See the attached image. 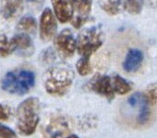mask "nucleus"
<instances>
[{
  "label": "nucleus",
  "mask_w": 157,
  "mask_h": 138,
  "mask_svg": "<svg viewBox=\"0 0 157 138\" xmlns=\"http://www.w3.org/2000/svg\"><path fill=\"white\" fill-rule=\"evenodd\" d=\"M13 52L10 41L5 36L0 35V57H7Z\"/></svg>",
  "instance_id": "aec40b11"
},
{
  "label": "nucleus",
  "mask_w": 157,
  "mask_h": 138,
  "mask_svg": "<svg viewBox=\"0 0 157 138\" xmlns=\"http://www.w3.org/2000/svg\"><path fill=\"white\" fill-rule=\"evenodd\" d=\"M74 10L78 12V15L89 17L91 10L92 0H70Z\"/></svg>",
  "instance_id": "dca6fc26"
},
{
  "label": "nucleus",
  "mask_w": 157,
  "mask_h": 138,
  "mask_svg": "<svg viewBox=\"0 0 157 138\" xmlns=\"http://www.w3.org/2000/svg\"><path fill=\"white\" fill-rule=\"evenodd\" d=\"M13 52L23 57H28L34 52V45L31 38L25 33H18L10 40Z\"/></svg>",
  "instance_id": "1a4fd4ad"
},
{
  "label": "nucleus",
  "mask_w": 157,
  "mask_h": 138,
  "mask_svg": "<svg viewBox=\"0 0 157 138\" xmlns=\"http://www.w3.org/2000/svg\"><path fill=\"white\" fill-rule=\"evenodd\" d=\"M143 94L151 107L157 104V83L151 84Z\"/></svg>",
  "instance_id": "412c9836"
},
{
  "label": "nucleus",
  "mask_w": 157,
  "mask_h": 138,
  "mask_svg": "<svg viewBox=\"0 0 157 138\" xmlns=\"http://www.w3.org/2000/svg\"><path fill=\"white\" fill-rule=\"evenodd\" d=\"M111 83L114 93L118 95H125L131 92L133 89V85L131 82L126 80L120 75H113L111 77Z\"/></svg>",
  "instance_id": "4468645a"
},
{
  "label": "nucleus",
  "mask_w": 157,
  "mask_h": 138,
  "mask_svg": "<svg viewBox=\"0 0 157 138\" xmlns=\"http://www.w3.org/2000/svg\"><path fill=\"white\" fill-rule=\"evenodd\" d=\"M100 6L109 15H117L122 10L119 0H100Z\"/></svg>",
  "instance_id": "f3484780"
},
{
  "label": "nucleus",
  "mask_w": 157,
  "mask_h": 138,
  "mask_svg": "<svg viewBox=\"0 0 157 138\" xmlns=\"http://www.w3.org/2000/svg\"><path fill=\"white\" fill-rule=\"evenodd\" d=\"M11 115L10 109L8 106L0 104V121H7L10 119Z\"/></svg>",
  "instance_id": "b1692460"
},
{
  "label": "nucleus",
  "mask_w": 157,
  "mask_h": 138,
  "mask_svg": "<svg viewBox=\"0 0 157 138\" xmlns=\"http://www.w3.org/2000/svg\"><path fill=\"white\" fill-rule=\"evenodd\" d=\"M37 21L32 16H25L21 18L17 25V30L23 33H32L34 34L37 30Z\"/></svg>",
  "instance_id": "2eb2a0df"
},
{
  "label": "nucleus",
  "mask_w": 157,
  "mask_h": 138,
  "mask_svg": "<svg viewBox=\"0 0 157 138\" xmlns=\"http://www.w3.org/2000/svg\"><path fill=\"white\" fill-rule=\"evenodd\" d=\"M26 4L29 9L34 10H39L41 9L42 5L44 4V0H25Z\"/></svg>",
  "instance_id": "393cba45"
},
{
  "label": "nucleus",
  "mask_w": 157,
  "mask_h": 138,
  "mask_svg": "<svg viewBox=\"0 0 157 138\" xmlns=\"http://www.w3.org/2000/svg\"><path fill=\"white\" fill-rule=\"evenodd\" d=\"M88 18L89 17H85V16H80V15H77L75 17H73L72 19V24L75 27H76V29H79V27H81L86 22L88 21Z\"/></svg>",
  "instance_id": "a878e982"
},
{
  "label": "nucleus",
  "mask_w": 157,
  "mask_h": 138,
  "mask_svg": "<svg viewBox=\"0 0 157 138\" xmlns=\"http://www.w3.org/2000/svg\"><path fill=\"white\" fill-rule=\"evenodd\" d=\"M104 42V33L101 26H93L85 29L76 40L77 52L85 58H90Z\"/></svg>",
  "instance_id": "20e7f679"
},
{
  "label": "nucleus",
  "mask_w": 157,
  "mask_h": 138,
  "mask_svg": "<svg viewBox=\"0 0 157 138\" xmlns=\"http://www.w3.org/2000/svg\"><path fill=\"white\" fill-rule=\"evenodd\" d=\"M144 54L141 50L136 48H131L127 52L126 57L123 61L122 67L125 72L132 73L136 71L143 63Z\"/></svg>",
  "instance_id": "f8f14e48"
},
{
  "label": "nucleus",
  "mask_w": 157,
  "mask_h": 138,
  "mask_svg": "<svg viewBox=\"0 0 157 138\" xmlns=\"http://www.w3.org/2000/svg\"><path fill=\"white\" fill-rule=\"evenodd\" d=\"M35 85V75L27 69H15L8 72L2 79V89L14 95H25Z\"/></svg>",
  "instance_id": "7ed1b4c3"
},
{
  "label": "nucleus",
  "mask_w": 157,
  "mask_h": 138,
  "mask_svg": "<svg viewBox=\"0 0 157 138\" xmlns=\"http://www.w3.org/2000/svg\"><path fill=\"white\" fill-rule=\"evenodd\" d=\"M40 101L37 98H28L17 109V129L24 135L32 134L40 120Z\"/></svg>",
  "instance_id": "f03ea898"
},
{
  "label": "nucleus",
  "mask_w": 157,
  "mask_h": 138,
  "mask_svg": "<svg viewBox=\"0 0 157 138\" xmlns=\"http://www.w3.org/2000/svg\"><path fill=\"white\" fill-rule=\"evenodd\" d=\"M138 114L136 116V123L140 126H144L151 117V106L146 99L143 93H141L138 102Z\"/></svg>",
  "instance_id": "ddd939ff"
},
{
  "label": "nucleus",
  "mask_w": 157,
  "mask_h": 138,
  "mask_svg": "<svg viewBox=\"0 0 157 138\" xmlns=\"http://www.w3.org/2000/svg\"><path fill=\"white\" fill-rule=\"evenodd\" d=\"M24 9V0H1L0 13L8 20L19 16Z\"/></svg>",
  "instance_id": "9d476101"
},
{
  "label": "nucleus",
  "mask_w": 157,
  "mask_h": 138,
  "mask_svg": "<svg viewBox=\"0 0 157 138\" xmlns=\"http://www.w3.org/2000/svg\"><path fill=\"white\" fill-rule=\"evenodd\" d=\"M0 138H4V137H1V136H0Z\"/></svg>",
  "instance_id": "cd10ccee"
},
{
  "label": "nucleus",
  "mask_w": 157,
  "mask_h": 138,
  "mask_svg": "<svg viewBox=\"0 0 157 138\" xmlns=\"http://www.w3.org/2000/svg\"><path fill=\"white\" fill-rule=\"evenodd\" d=\"M66 138H79L77 135H75V134H72V135H69V136H67Z\"/></svg>",
  "instance_id": "bb28decb"
},
{
  "label": "nucleus",
  "mask_w": 157,
  "mask_h": 138,
  "mask_svg": "<svg viewBox=\"0 0 157 138\" xmlns=\"http://www.w3.org/2000/svg\"><path fill=\"white\" fill-rule=\"evenodd\" d=\"M122 9L131 14H138L141 12L144 5V0H119Z\"/></svg>",
  "instance_id": "a211bd4d"
},
{
  "label": "nucleus",
  "mask_w": 157,
  "mask_h": 138,
  "mask_svg": "<svg viewBox=\"0 0 157 138\" xmlns=\"http://www.w3.org/2000/svg\"><path fill=\"white\" fill-rule=\"evenodd\" d=\"M71 122L64 116L54 117L46 127V134L49 138H62L71 132Z\"/></svg>",
  "instance_id": "6e6552de"
},
{
  "label": "nucleus",
  "mask_w": 157,
  "mask_h": 138,
  "mask_svg": "<svg viewBox=\"0 0 157 138\" xmlns=\"http://www.w3.org/2000/svg\"><path fill=\"white\" fill-rule=\"evenodd\" d=\"M88 88L100 95L105 96L109 101H111L115 98V93H114L112 83H111V77L105 75H97L95 76L88 84Z\"/></svg>",
  "instance_id": "423d86ee"
},
{
  "label": "nucleus",
  "mask_w": 157,
  "mask_h": 138,
  "mask_svg": "<svg viewBox=\"0 0 157 138\" xmlns=\"http://www.w3.org/2000/svg\"><path fill=\"white\" fill-rule=\"evenodd\" d=\"M76 69H77V72L81 76H87L90 74L92 71V68H91V64L90 62V58L81 57V59H79L76 63Z\"/></svg>",
  "instance_id": "6ab92c4d"
},
{
  "label": "nucleus",
  "mask_w": 157,
  "mask_h": 138,
  "mask_svg": "<svg viewBox=\"0 0 157 138\" xmlns=\"http://www.w3.org/2000/svg\"><path fill=\"white\" fill-rule=\"evenodd\" d=\"M0 136L4 138H16V133L11 129L0 124Z\"/></svg>",
  "instance_id": "5701e85b"
},
{
  "label": "nucleus",
  "mask_w": 157,
  "mask_h": 138,
  "mask_svg": "<svg viewBox=\"0 0 157 138\" xmlns=\"http://www.w3.org/2000/svg\"><path fill=\"white\" fill-rule=\"evenodd\" d=\"M55 46L61 56L65 58L72 57L76 50V40L73 32L66 29L56 37Z\"/></svg>",
  "instance_id": "39448f33"
},
{
  "label": "nucleus",
  "mask_w": 157,
  "mask_h": 138,
  "mask_svg": "<svg viewBox=\"0 0 157 138\" xmlns=\"http://www.w3.org/2000/svg\"><path fill=\"white\" fill-rule=\"evenodd\" d=\"M56 59V53L52 48L45 49L41 53V61L44 63H51Z\"/></svg>",
  "instance_id": "4be33fe9"
},
{
  "label": "nucleus",
  "mask_w": 157,
  "mask_h": 138,
  "mask_svg": "<svg viewBox=\"0 0 157 138\" xmlns=\"http://www.w3.org/2000/svg\"><path fill=\"white\" fill-rule=\"evenodd\" d=\"M56 29H58V25L53 12L47 8L42 12L40 20V36L41 40L44 42L51 41L56 32Z\"/></svg>",
  "instance_id": "0eeeda50"
},
{
  "label": "nucleus",
  "mask_w": 157,
  "mask_h": 138,
  "mask_svg": "<svg viewBox=\"0 0 157 138\" xmlns=\"http://www.w3.org/2000/svg\"><path fill=\"white\" fill-rule=\"evenodd\" d=\"M75 79V72L65 64H55L47 69L44 75L45 90L52 95H65Z\"/></svg>",
  "instance_id": "f257e3e1"
},
{
  "label": "nucleus",
  "mask_w": 157,
  "mask_h": 138,
  "mask_svg": "<svg viewBox=\"0 0 157 138\" xmlns=\"http://www.w3.org/2000/svg\"><path fill=\"white\" fill-rule=\"evenodd\" d=\"M55 14L61 23H67L74 17V8L70 0H51Z\"/></svg>",
  "instance_id": "9b49d317"
}]
</instances>
